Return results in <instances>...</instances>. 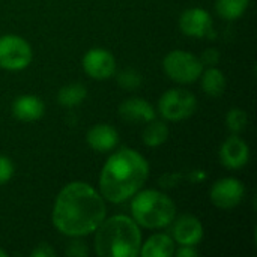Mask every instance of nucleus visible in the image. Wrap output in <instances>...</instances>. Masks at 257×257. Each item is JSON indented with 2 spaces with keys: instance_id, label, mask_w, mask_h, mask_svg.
Listing matches in <instances>:
<instances>
[{
  "instance_id": "obj_12",
  "label": "nucleus",
  "mask_w": 257,
  "mask_h": 257,
  "mask_svg": "<svg viewBox=\"0 0 257 257\" xmlns=\"http://www.w3.org/2000/svg\"><path fill=\"white\" fill-rule=\"evenodd\" d=\"M173 236L179 245L194 247L203 238V227L193 215H182L173 226Z\"/></svg>"
},
{
  "instance_id": "obj_24",
  "label": "nucleus",
  "mask_w": 257,
  "mask_h": 257,
  "mask_svg": "<svg viewBox=\"0 0 257 257\" xmlns=\"http://www.w3.org/2000/svg\"><path fill=\"white\" fill-rule=\"evenodd\" d=\"M69 256H86L87 254V250H86V245L80 241H74L69 244V248L66 251Z\"/></svg>"
},
{
  "instance_id": "obj_28",
  "label": "nucleus",
  "mask_w": 257,
  "mask_h": 257,
  "mask_svg": "<svg viewBox=\"0 0 257 257\" xmlns=\"http://www.w3.org/2000/svg\"><path fill=\"white\" fill-rule=\"evenodd\" d=\"M3 256H6V253H5V251H3V250L0 248V257H3Z\"/></svg>"
},
{
  "instance_id": "obj_11",
  "label": "nucleus",
  "mask_w": 257,
  "mask_h": 257,
  "mask_svg": "<svg viewBox=\"0 0 257 257\" xmlns=\"http://www.w3.org/2000/svg\"><path fill=\"white\" fill-rule=\"evenodd\" d=\"M221 163L229 169H241L248 163L250 158V149L248 145L238 136L229 137L220 151Z\"/></svg>"
},
{
  "instance_id": "obj_7",
  "label": "nucleus",
  "mask_w": 257,
  "mask_h": 257,
  "mask_svg": "<svg viewBox=\"0 0 257 257\" xmlns=\"http://www.w3.org/2000/svg\"><path fill=\"white\" fill-rule=\"evenodd\" d=\"M32 62V48L26 39L17 35L0 36V68L20 71Z\"/></svg>"
},
{
  "instance_id": "obj_27",
  "label": "nucleus",
  "mask_w": 257,
  "mask_h": 257,
  "mask_svg": "<svg viewBox=\"0 0 257 257\" xmlns=\"http://www.w3.org/2000/svg\"><path fill=\"white\" fill-rule=\"evenodd\" d=\"M178 257H193L197 254V251L193 247H187V245H181V248L178 250Z\"/></svg>"
},
{
  "instance_id": "obj_13",
  "label": "nucleus",
  "mask_w": 257,
  "mask_h": 257,
  "mask_svg": "<svg viewBox=\"0 0 257 257\" xmlns=\"http://www.w3.org/2000/svg\"><path fill=\"white\" fill-rule=\"evenodd\" d=\"M44 102L33 95H23L17 98L12 104V113L17 119L23 122H33L44 116Z\"/></svg>"
},
{
  "instance_id": "obj_9",
  "label": "nucleus",
  "mask_w": 257,
  "mask_h": 257,
  "mask_svg": "<svg viewBox=\"0 0 257 257\" xmlns=\"http://www.w3.org/2000/svg\"><path fill=\"white\" fill-rule=\"evenodd\" d=\"M84 72L93 80H107L116 71V59L108 50L93 48L83 57Z\"/></svg>"
},
{
  "instance_id": "obj_8",
  "label": "nucleus",
  "mask_w": 257,
  "mask_h": 257,
  "mask_svg": "<svg viewBox=\"0 0 257 257\" xmlns=\"http://www.w3.org/2000/svg\"><path fill=\"white\" fill-rule=\"evenodd\" d=\"M244 193L245 188L241 181L235 178H224L212 185L211 200L220 209H232L241 203Z\"/></svg>"
},
{
  "instance_id": "obj_20",
  "label": "nucleus",
  "mask_w": 257,
  "mask_h": 257,
  "mask_svg": "<svg viewBox=\"0 0 257 257\" xmlns=\"http://www.w3.org/2000/svg\"><path fill=\"white\" fill-rule=\"evenodd\" d=\"M248 3L250 0H217L215 8L224 20H236L245 12Z\"/></svg>"
},
{
  "instance_id": "obj_23",
  "label": "nucleus",
  "mask_w": 257,
  "mask_h": 257,
  "mask_svg": "<svg viewBox=\"0 0 257 257\" xmlns=\"http://www.w3.org/2000/svg\"><path fill=\"white\" fill-rule=\"evenodd\" d=\"M14 175V164L9 158L0 155V184H5Z\"/></svg>"
},
{
  "instance_id": "obj_22",
  "label": "nucleus",
  "mask_w": 257,
  "mask_h": 257,
  "mask_svg": "<svg viewBox=\"0 0 257 257\" xmlns=\"http://www.w3.org/2000/svg\"><path fill=\"white\" fill-rule=\"evenodd\" d=\"M117 81H119V84H120L123 89H130V90H133V89H136V87H139V86H140V83H142V77H140V74H139V72H136L134 69H126V71H123V72H120V74H119Z\"/></svg>"
},
{
  "instance_id": "obj_25",
  "label": "nucleus",
  "mask_w": 257,
  "mask_h": 257,
  "mask_svg": "<svg viewBox=\"0 0 257 257\" xmlns=\"http://www.w3.org/2000/svg\"><path fill=\"white\" fill-rule=\"evenodd\" d=\"M218 57H220L218 56V51L214 50V48H211V50H206L203 53V57L200 60H202V63H206V65H215L218 62Z\"/></svg>"
},
{
  "instance_id": "obj_15",
  "label": "nucleus",
  "mask_w": 257,
  "mask_h": 257,
  "mask_svg": "<svg viewBox=\"0 0 257 257\" xmlns=\"http://www.w3.org/2000/svg\"><path fill=\"white\" fill-rule=\"evenodd\" d=\"M87 143L96 152H108L113 148H116V145L119 143V134L110 125L105 123L95 125L87 133Z\"/></svg>"
},
{
  "instance_id": "obj_21",
  "label": "nucleus",
  "mask_w": 257,
  "mask_h": 257,
  "mask_svg": "<svg viewBox=\"0 0 257 257\" xmlns=\"http://www.w3.org/2000/svg\"><path fill=\"white\" fill-rule=\"evenodd\" d=\"M248 122L247 113L241 108H232L227 114V126L233 133H241L245 130Z\"/></svg>"
},
{
  "instance_id": "obj_5",
  "label": "nucleus",
  "mask_w": 257,
  "mask_h": 257,
  "mask_svg": "<svg viewBox=\"0 0 257 257\" xmlns=\"http://www.w3.org/2000/svg\"><path fill=\"white\" fill-rule=\"evenodd\" d=\"M163 65H164L166 74L172 80L178 83H185V84L196 81L203 72L202 60L197 56L188 51H182V50L170 51L166 56Z\"/></svg>"
},
{
  "instance_id": "obj_18",
  "label": "nucleus",
  "mask_w": 257,
  "mask_h": 257,
  "mask_svg": "<svg viewBox=\"0 0 257 257\" xmlns=\"http://www.w3.org/2000/svg\"><path fill=\"white\" fill-rule=\"evenodd\" d=\"M86 96H87V90H86L84 84L71 83L60 89V92L57 95V101L63 107H75V105L81 104Z\"/></svg>"
},
{
  "instance_id": "obj_4",
  "label": "nucleus",
  "mask_w": 257,
  "mask_h": 257,
  "mask_svg": "<svg viewBox=\"0 0 257 257\" xmlns=\"http://www.w3.org/2000/svg\"><path fill=\"white\" fill-rule=\"evenodd\" d=\"M133 218L146 229H160L169 226L176 215L175 203L166 194L146 190L139 193L131 203Z\"/></svg>"
},
{
  "instance_id": "obj_3",
  "label": "nucleus",
  "mask_w": 257,
  "mask_h": 257,
  "mask_svg": "<svg viewBox=\"0 0 257 257\" xmlns=\"http://www.w3.org/2000/svg\"><path fill=\"white\" fill-rule=\"evenodd\" d=\"M95 250L101 257H134L140 251L142 235L137 223L125 215L104 220L95 230Z\"/></svg>"
},
{
  "instance_id": "obj_6",
  "label": "nucleus",
  "mask_w": 257,
  "mask_h": 257,
  "mask_svg": "<svg viewBox=\"0 0 257 257\" xmlns=\"http://www.w3.org/2000/svg\"><path fill=\"white\" fill-rule=\"evenodd\" d=\"M196 107V96L185 89H170L161 96L158 102V110L161 116L173 122L190 117L194 113Z\"/></svg>"
},
{
  "instance_id": "obj_14",
  "label": "nucleus",
  "mask_w": 257,
  "mask_h": 257,
  "mask_svg": "<svg viewBox=\"0 0 257 257\" xmlns=\"http://www.w3.org/2000/svg\"><path fill=\"white\" fill-rule=\"evenodd\" d=\"M120 117L126 122L137 123V122H151L155 119V111L149 102H146L142 98H131L125 101L119 108Z\"/></svg>"
},
{
  "instance_id": "obj_17",
  "label": "nucleus",
  "mask_w": 257,
  "mask_h": 257,
  "mask_svg": "<svg viewBox=\"0 0 257 257\" xmlns=\"http://www.w3.org/2000/svg\"><path fill=\"white\" fill-rule=\"evenodd\" d=\"M200 77H202V87H203L205 93H208L211 96L223 95V92L226 89V77L220 69L209 68Z\"/></svg>"
},
{
  "instance_id": "obj_26",
  "label": "nucleus",
  "mask_w": 257,
  "mask_h": 257,
  "mask_svg": "<svg viewBox=\"0 0 257 257\" xmlns=\"http://www.w3.org/2000/svg\"><path fill=\"white\" fill-rule=\"evenodd\" d=\"M56 253H54V250L48 245V244H41V245H38V248L32 253V256L33 257H51L54 256Z\"/></svg>"
},
{
  "instance_id": "obj_1",
  "label": "nucleus",
  "mask_w": 257,
  "mask_h": 257,
  "mask_svg": "<svg viewBox=\"0 0 257 257\" xmlns=\"http://www.w3.org/2000/svg\"><path fill=\"white\" fill-rule=\"evenodd\" d=\"M105 203L86 182H71L57 196L53 209L56 229L72 238L93 233L105 220Z\"/></svg>"
},
{
  "instance_id": "obj_19",
  "label": "nucleus",
  "mask_w": 257,
  "mask_h": 257,
  "mask_svg": "<svg viewBox=\"0 0 257 257\" xmlns=\"http://www.w3.org/2000/svg\"><path fill=\"white\" fill-rule=\"evenodd\" d=\"M148 123L149 125L143 131V143L151 148H157V146L163 145L169 137L167 125L163 122H155V120H151Z\"/></svg>"
},
{
  "instance_id": "obj_2",
  "label": "nucleus",
  "mask_w": 257,
  "mask_h": 257,
  "mask_svg": "<svg viewBox=\"0 0 257 257\" xmlns=\"http://www.w3.org/2000/svg\"><path fill=\"white\" fill-rule=\"evenodd\" d=\"M148 175V161L139 152L128 148L120 149L108 158L101 172V194L108 202L122 203L143 187Z\"/></svg>"
},
{
  "instance_id": "obj_10",
  "label": "nucleus",
  "mask_w": 257,
  "mask_h": 257,
  "mask_svg": "<svg viewBox=\"0 0 257 257\" xmlns=\"http://www.w3.org/2000/svg\"><path fill=\"white\" fill-rule=\"evenodd\" d=\"M179 27L188 36L203 38L208 36L209 32L212 30V18L205 9L191 8L181 15Z\"/></svg>"
},
{
  "instance_id": "obj_16",
  "label": "nucleus",
  "mask_w": 257,
  "mask_h": 257,
  "mask_svg": "<svg viewBox=\"0 0 257 257\" xmlns=\"http://www.w3.org/2000/svg\"><path fill=\"white\" fill-rule=\"evenodd\" d=\"M139 253L143 257H170L175 253V242L169 235L158 233L151 236Z\"/></svg>"
}]
</instances>
